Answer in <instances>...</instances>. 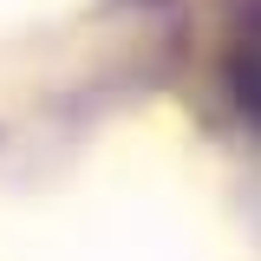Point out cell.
<instances>
[{"instance_id":"1","label":"cell","mask_w":261,"mask_h":261,"mask_svg":"<svg viewBox=\"0 0 261 261\" xmlns=\"http://www.w3.org/2000/svg\"><path fill=\"white\" fill-rule=\"evenodd\" d=\"M222 72H228V98H235V111L261 130V0L242 7V20H235V33H228Z\"/></svg>"}]
</instances>
